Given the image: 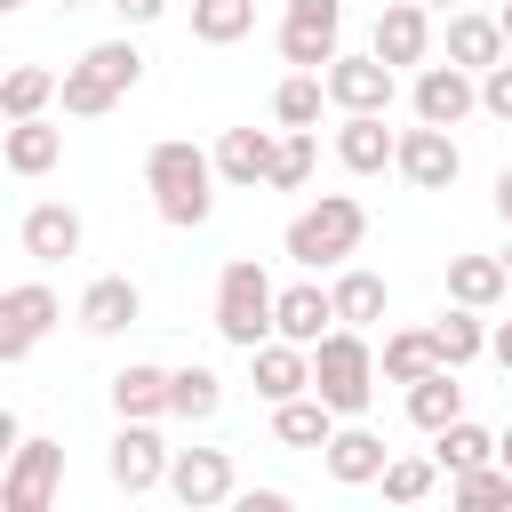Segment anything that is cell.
<instances>
[{
	"mask_svg": "<svg viewBox=\"0 0 512 512\" xmlns=\"http://www.w3.org/2000/svg\"><path fill=\"white\" fill-rule=\"evenodd\" d=\"M504 272H512V248H504Z\"/></svg>",
	"mask_w": 512,
	"mask_h": 512,
	"instance_id": "f907efd6",
	"label": "cell"
},
{
	"mask_svg": "<svg viewBox=\"0 0 512 512\" xmlns=\"http://www.w3.org/2000/svg\"><path fill=\"white\" fill-rule=\"evenodd\" d=\"M104 8H120V24H160L168 16V0H104Z\"/></svg>",
	"mask_w": 512,
	"mask_h": 512,
	"instance_id": "60d3db41",
	"label": "cell"
},
{
	"mask_svg": "<svg viewBox=\"0 0 512 512\" xmlns=\"http://www.w3.org/2000/svg\"><path fill=\"white\" fill-rule=\"evenodd\" d=\"M24 256H32V264H64V256H80V208L40 200V208L24 216Z\"/></svg>",
	"mask_w": 512,
	"mask_h": 512,
	"instance_id": "7402d4cb",
	"label": "cell"
},
{
	"mask_svg": "<svg viewBox=\"0 0 512 512\" xmlns=\"http://www.w3.org/2000/svg\"><path fill=\"white\" fill-rule=\"evenodd\" d=\"M408 104H416V120H432V128H464V120L480 112V72H464V64H424L416 88H408Z\"/></svg>",
	"mask_w": 512,
	"mask_h": 512,
	"instance_id": "8fae6325",
	"label": "cell"
},
{
	"mask_svg": "<svg viewBox=\"0 0 512 512\" xmlns=\"http://www.w3.org/2000/svg\"><path fill=\"white\" fill-rule=\"evenodd\" d=\"M232 504H240V512H280L288 496H280V488H232Z\"/></svg>",
	"mask_w": 512,
	"mask_h": 512,
	"instance_id": "b9f144b4",
	"label": "cell"
},
{
	"mask_svg": "<svg viewBox=\"0 0 512 512\" xmlns=\"http://www.w3.org/2000/svg\"><path fill=\"white\" fill-rule=\"evenodd\" d=\"M320 80H328V104H336V112H392V80H400V72H392L376 48H368V56H344V48H336Z\"/></svg>",
	"mask_w": 512,
	"mask_h": 512,
	"instance_id": "30bf717a",
	"label": "cell"
},
{
	"mask_svg": "<svg viewBox=\"0 0 512 512\" xmlns=\"http://www.w3.org/2000/svg\"><path fill=\"white\" fill-rule=\"evenodd\" d=\"M344 48V0H288L280 16V56L296 72H328V56Z\"/></svg>",
	"mask_w": 512,
	"mask_h": 512,
	"instance_id": "52a82bcc",
	"label": "cell"
},
{
	"mask_svg": "<svg viewBox=\"0 0 512 512\" xmlns=\"http://www.w3.org/2000/svg\"><path fill=\"white\" fill-rule=\"evenodd\" d=\"M192 32L208 48H232V40L256 32V0H192Z\"/></svg>",
	"mask_w": 512,
	"mask_h": 512,
	"instance_id": "e575fe53",
	"label": "cell"
},
{
	"mask_svg": "<svg viewBox=\"0 0 512 512\" xmlns=\"http://www.w3.org/2000/svg\"><path fill=\"white\" fill-rule=\"evenodd\" d=\"M80 64H96V72H104V80H112L120 96H128V88L144 80V56H136V40H96V48L80 56Z\"/></svg>",
	"mask_w": 512,
	"mask_h": 512,
	"instance_id": "f35d334b",
	"label": "cell"
},
{
	"mask_svg": "<svg viewBox=\"0 0 512 512\" xmlns=\"http://www.w3.org/2000/svg\"><path fill=\"white\" fill-rule=\"evenodd\" d=\"M432 368H448V360H440V344H432V328H392V336H384V352H376V376H384V384H400V392H408L416 376H432Z\"/></svg>",
	"mask_w": 512,
	"mask_h": 512,
	"instance_id": "d4e9b609",
	"label": "cell"
},
{
	"mask_svg": "<svg viewBox=\"0 0 512 512\" xmlns=\"http://www.w3.org/2000/svg\"><path fill=\"white\" fill-rule=\"evenodd\" d=\"M56 104H64L72 120H104V112L120 104V88H112L96 64H64V72H56Z\"/></svg>",
	"mask_w": 512,
	"mask_h": 512,
	"instance_id": "4dcf8cb0",
	"label": "cell"
},
{
	"mask_svg": "<svg viewBox=\"0 0 512 512\" xmlns=\"http://www.w3.org/2000/svg\"><path fill=\"white\" fill-rule=\"evenodd\" d=\"M328 328H336V296H328L320 280H296V288L272 296V336H288V344H320Z\"/></svg>",
	"mask_w": 512,
	"mask_h": 512,
	"instance_id": "ac0fdd59",
	"label": "cell"
},
{
	"mask_svg": "<svg viewBox=\"0 0 512 512\" xmlns=\"http://www.w3.org/2000/svg\"><path fill=\"white\" fill-rule=\"evenodd\" d=\"M272 144H280V128H224L216 136V184H232V192H256L264 176H272Z\"/></svg>",
	"mask_w": 512,
	"mask_h": 512,
	"instance_id": "2e32d148",
	"label": "cell"
},
{
	"mask_svg": "<svg viewBox=\"0 0 512 512\" xmlns=\"http://www.w3.org/2000/svg\"><path fill=\"white\" fill-rule=\"evenodd\" d=\"M496 56H512V48H504V24H496V16H480V8H448V64L488 72Z\"/></svg>",
	"mask_w": 512,
	"mask_h": 512,
	"instance_id": "44dd1931",
	"label": "cell"
},
{
	"mask_svg": "<svg viewBox=\"0 0 512 512\" xmlns=\"http://www.w3.org/2000/svg\"><path fill=\"white\" fill-rule=\"evenodd\" d=\"M496 24H504V48H512V0H496Z\"/></svg>",
	"mask_w": 512,
	"mask_h": 512,
	"instance_id": "bcb514c9",
	"label": "cell"
},
{
	"mask_svg": "<svg viewBox=\"0 0 512 512\" xmlns=\"http://www.w3.org/2000/svg\"><path fill=\"white\" fill-rule=\"evenodd\" d=\"M56 320H64V304H56V288H48V280L0 288V368H8V360H24Z\"/></svg>",
	"mask_w": 512,
	"mask_h": 512,
	"instance_id": "9c48e42d",
	"label": "cell"
},
{
	"mask_svg": "<svg viewBox=\"0 0 512 512\" xmlns=\"http://www.w3.org/2000/svg\"><path fill=\"white\" fill-rule=\"evenodd\" d=\"M272 192H296V184H312V128H280V144H272V176H264Z\"/></svg>",
	"mask_w": 512,
	"mask_h": 512,
	"instance_id": "8d00e7d4",
	"label": "cell"
},
{
	"mask_svg": "<svg viewBox=\"0 0 512 512\" xmlns=\"http://www.w3.org/2000/svg\"><path fill=\"white\" fill-rule=\"evenodd\" d=\"M456 416H464V384H456V368H432V376L408 384V424H416V432H440V424H456Z\"/></svg>",
	"mask_w": 512,
	"mask_h": 512,
	"instance_id": "83f0119b",
	"label": "cell"
},
{
	"mask_svg": "<svg viewBox=\"0 0 512 512\" xmlns=\"http://www.w3.org/2000/svg\"><path fill=\"white\" fill-rule=\"evenodd\" d=\"M424 8H456V0H424Z\"/></svg>",
	"mask_w": 512,
	"mask_h": 512,
	"instance_id": "681fc988",
	"label": "cell"
},
{
	"mask_svg": "<svg viewBox=\"0 0 512 512\" xmlns=\"http://www.w3.org/2000/svg\"><path fill=\"white\" fill-rule=\"evenodd\" d=\"M392 168H400L416 192H448V184L464 176V152H456V136H448V128L416 120V128H400V144H392Z\"/></svg>",
	"mask_w": 512,
	"mask_h": 512,
	"instance_id": "ba28073f",
	"label": "cell"
},
{
	"mask_svg": "<svg viewBox=\"0 0 512 512\" xmlns=\"http://www.w3.org/2000/svg\"><path fill=\"white\" fill-rule=\"evenodd\" d=\"M216 408H224V376L216 368H200V360L192 368H168V416L176 424H208Z\"/></svg>",
	"mask_w": 512,
	"mask_h": 512,
	"instance_id": "4316f807",
	"label": "cell"
},
{
	"mask_svg": "<svg viewBox=\"0 0 512 512\" xmlns=\"http://www.w3.org/2000/svg\"><path fill=\"white\" fill-rule=\"evenodd\" d=\"M488 352H496V368L512 376V320H504V328H488Z\"/></svg>",
	"mask_w": 512,
	"mask_h": 512,
	"instance_id": "ee69618b",
	"label": "cell"
},
{
	"mask_svg": "<svg viewBox=\"0 0 512 512\" xmlns=\"http://www.w3.org/2000/svg\"><path fill=\"white\" fill-rule=\"evenodd\" d=\"M432 464H440V472H472V464H496V432H480L472 416H456V424H440V432H432Z\"/></svg>",
	"mask_w": 512,
	"mask_h": 512,
	"instance_id": "1f68e13d",
	"label": "cell"
},
{
	"mask_svg": "<svg viewBox=\"0 0 512 512\" xmlns=\"http://www.w3.org/2000/svg\"><path fill=\"white\" fill-rule=\"evenodd\" d=\"M232 456L224 448H176L168 456V496L176 504H192V512H208V504H232Z\"/></svg>",
	"mask_w": 512,
	"mask_h": 512,
	"instance_id": "5bb4252c",
	"label": "cell"
},
{
	"mask_svg": "<svg viewBox=\"0 0 512 512\" xmlns=\"http://www.w3.org/2000/svg\"><path fill=\"white\" fill-rule=\"evenodd\" d=\"M432 344H440V360H448V368H464V360H480V352H488V320H480L472 304H448V312L432 320Z\"/></svg>",
	"mask_w": 512,
	"mask_h": 512,
	"instance_id": "d6a6232c",
	"label": "cell"
},
{
	"mask_svg": "<svg viewBox=\"0 0 512 512\" xmlns=\"http://www.w3.org/2000/svg\"><path fill=\"white\" fill-rule=\"evenodd\" d=\"M0 160H8L16 176H48V168L64 160V128H56L48 112H32V120H8V128H0Z\"/></svg>",
	"mask_w": 512,
	"mask_h": 512,
	"instance_id": "d6986e66",
	"label": "cell"
},
{
	"mask_svg": "<svg viewBox=\"0 0 512 512\" xmlns=\"http://www.w3.org/2000/svg\"><path fill=\"white\" fill-rule=\"evenodd\" d=\"M384 432H368L360 416H336V432H328V448H320V464H328V480L336 488H368V480H384Z\"/></svg>",
	"mask_w": 512,
	"mask_h": 512,
	"instance_id": "4fadbf2b",
	"label": "cell"
},
{
	"mask_svg": "<svg viewBox=\"0 0 512 512\" xmlns=\"http://www.w3.org/2000/svg\"><path fill=\"white\" fill-rule=\"evenodd\" d=\"M16 8H24V0H0V16H16Z\"/></svg>",
	"mask_w": 512,
	"mask_h": 512,
	"instance_id": "c3c4849f",
	"label": "cell"
},
{
	"mask_svg": "<svg viewBox=\"0 0 512 512\" xmlns=\"http://www.w3.org/2000/svg\"><path fill=\"white\" fill-rule=\"evenodd\" d=\"M360 232H368V208H360L352 192H320L312 208L288 216L280 248H288V264H304V272H328V264H344V256L360 248Z\"/></svg>",
	"mask_w": 512,
	"mask_h": 512,
	"instance_id": "7a4b0ae2",
	"label": "cell"
},
{
	"mask_svg": "<svg viewBox=\"0 0 512 512\" xmlns=\"http://www.w3.org/2000/svg\"><path fill=\"white\" fill-rule=\"evenodd\" d=\"M320 104H328V80L320 72H288L272 88V120L280 128H320Z\"/></svg>",
	"mask_w": 512,
	"mask_h": 512,
	"instance_id": "836d02e7",
	"label": "cell"
},
{
	"mask_svg": "<svg viewBox=\"0 0 512 512\" xmlns=\"http://www.w3.org/2000/svg\"><path fill=\"white\" fill-rule=\"evenodd\" d=\"M168 456H176V448L152 432V416H120L104 472H112V488H120V496H144V488H168Z\"/></svg>",
	"mask_w": 512,
	"mask_h": 512,
	"instance_id": "8992f818",
	"label": "cell"
},
{
	"mask_svg": "<svg viewBox=\"0 0 512 512\" xmlns=\"http://www.w3.org/2000/svg\"><path fill=\"white\" fill-rule=\"evenodd\" d=\"M56 104V72L48 64H8L0 72V120H32Z\"/></svg>",
	"mask_w": 512,
	"mask_h": 512,
	"instance_id": "f546056e",
	"label": "cell"
},
{
	"mask_svg": "<svg viewBox=\"0 0 512 512\" xmlns=\"http://www.w3.org/2000/svg\"><path fill=\"white\" fill-rule=\"evenodd\" d=\"M248 384H256V400H264V408H280V400H296V392H312V344H288V336H264V344L248 352Z\"/></svg>",
	"mask_w": 512,
	"mask_h": 512,
	"instance_id": "7c38bea8",
	"label": "cell"
},
{
	"mask_svg": "<svg viewBox=\"0 0 512 512\" xmlns=\"http://www.w3.org/2000/svg\"><path fill=\"white\" fill-rule=\"evenodd\" d=\"M512 296V272H504V256H448V304H472V312H488V304H504Z\"/></svg>",
	"mask_w": 512,
	"mask_h": 512,
	"instance_id": "603a6c76",
	"label": "cell"
},
{
	"mask_svg": "<svg viewBox=\"0 0 512 512\" xmlns=\"http://www.w3.org/2000/svg\"><path fill=\"white\" fill-rule=\"evenodd\" d=\"M368 48H376L392 72H400V64H424V56H432V8H424V0H384Z\"/></svg>",
	"mask_w": 512,
	"mask_h": 512,
	"instance_id": "9a60e30c",
	"label": "cell"
},
{
	"mask_svg": "<svg viewBox=\"0 0 512 512\" xmlns=\"http://www.w3.org/2000/svg\"><path fill=\"white\" fill-rule=\"evenodd\" d=\"M328 296H336V320H344V328H376L384 304H392L384 272H368V264H344V272L328 280Z\"/></svg>",
	"mask_w": 512,
	"mask_h": 512,
	"instance_id": "cb8c5ba5",
	"label": "cell"
},
{
	"mask_svg": "<svg viewBox=\"0 0 512 512\" xmlns=\"http://www.w3.org/2000/svg\"><path fill=\"white\" fill-rule=\"evenodd\" d=\"M496 216H504V224H512V168H504V176H496Z\"/></svg>",
	"mask_w": 512,
	"mask_h": 512,
	"instance_id": "f6af8a7d",
	"label": "cell"
},
{
	"mask_svg": "<svg viewBox=\"0 0 512 512\" xmlns=\"http://www.w3.org/2000/svg\"><path fill=\"white\" fill-rule=\"evenodd\" d=\"M440 488V464L432 456H384V496L392 504H424Z\"/></svg>",
	"mask_w": 512,
	"mask_h": 512,
	"instance_id": "74e56055",
	"label": "cell"
},
{
	"mask_svg": "<svg viewBox=\"0 0 512 512\" xmlns=\"http://www.w3.org/2000/svg\"><path fill=\"white\" fill-rule=\"evenodd\" d=\"M16 440H24V424H16V408H0V472H8V456H16Z\"/></svg>",
	"mask_w": 512,
	"mask_h": 512,
	"instance_id": "7bdbcfd3",
	"label": "cell"
},
{
	"mask_svg": "<svg viewBox=\"0 0 512 512\" xmlns=\"http://www.w3.org/2000/svg\"><path fill=\"white\" fill-rule=\"evenodd\" d=\"M272 432H280V448H328L336 408H328L320 392H296V400H280V408H272Z\"/></svg>",
	"mask_w": 512,
	"mask_h": 512,
	"instance_id": "f1b7e54d",
	"label": "cell"
},
{
	"mask_svg": "<svg viewBox=\"0 0 512 512\" xmlns=\"http://www.w3.org/2000/svg\"><path fill=\"white\" fill-rule=\"evenodd\" d=\"M88 336H120V328H136L144 320V288L128 280V272H104V280H88L80 288V312H72Z\"/></svg>",
	"mask_w": 512,
	"mask_h": 512,
	"instance_id": "e0dca14e",
	"label": "cell"
},
{
	"mask_svg": "<svg viewBox=\"0 0 512 512\" xmlns=\"http://www.w3.org/2000/svg\"><path fill=\"white\" fill-rule=\"evenodd\" d=\"M272 272L256 264V256H232L224 272H216V336L224 344H240V352H256L264 336H272Z\"/></svg>",
	"mask_w": 512,
	"mask_h": 512,
	"instance_id": "277c9868",
	"label": "cell"
},
{
	"mask_svg": "<svg viewBox=\"0 0 512 512\" xmlns=\"http://www.w3.org/2000/svg\"><path fill=\"white\" fill-rule=\"evenodd\" d=\"M56 488H64V440L24 432L16 456H8V472H0V504H8V512H48Z\"/></svg>",
	"mask_w": 512,
	"mask_h": 512,
	"instance_id": "5b68a950",
	"label": "cell"
},
{
	"mask_svg": "<svg viewBox=\"0 0 512 512\" xmlns=\"http://www.w3.org/2000/svg\"><path fill=\"white\" fill-rule=\"evenodd\" d=\"M144 184H152L160 224H176V232H200V224L216 216V160H208L192 136H160V144L144 152Z\"/></svg>",
	"mask_w": 512,
	"mask_h": 512,
	"instance_id": "6da1fadb",
	"label": "cell"
},
{
	"mask_svg": "<svg viewBox=\"0 0 512 512\" xmlns=\"http://www.w3.org/2000/svg\"><path fill=\"white\" fill-rule=\"evenodd\" d=\"M376 384H384V376H376V352H368V336L336 320V328L312 344V392H320L336 416H360V408L376 400Z\"/></svg>",
	"mask_w": 512,
	"mask_h": 512,
	"instance_id": "3957f363",
	"label": "cell"
},
{
	"mask_svg": "<svg viewBox=\"0 0 512 512\" xmlns=\"http://www.w3.org/2000/svg\"><path fill=\"white\" fill-rule=\"evenodd\" d=\"M112 416H168V368H152V360H128L120 376H112Z\"/></svg>",
	"mask_w": 512,
	"mask_h": 512,
	"instance_id": "484cf974",
	"label": "cell"
},
{
	"mask_svg": "<svg viewBox=\"0 0 512 512\" xmlns=\"http://www.w3.org/2000/svg\"><path fill=\"white\" fill-rule=\"evenodd\" d=\"M448 496H456L464 512H496V504H512V472H504V464H472V472H448Z\"/></svg>",
	"mask_w": 512,
	"mask_h": 512,
	"instance_id": "d590c367",
	"label": "cell"
},
{
	"mask_svg": "<svg viewBox=\"0 0 512 512\" xmlns=\"http://www.w3.org/2000/svg\"><path fill=\"white\" fill-rule=\"evenodd\" d=\"M496 464H504V472H512V432H504V440H496Z\"/></svg>",
	"mask_w": 512,
	"mask_h": 512,
	"instance_id": "7dc6e473",
	"label": "cell"
},
{
	"mask_svg": "<svg viewBox=\"0 0 512 512\" xmlns=\"http://www.w3.org/2000/svg\"><path fill=\"white\" fill-rule=\"evenodd\" d=\"M480 112H488V120H504V128H512V56H496V64H488V72H480Z\"/></svg>",
	"mask_w": 512,
	"mask_h": 512,
	"instance_id": "ab89813d",
	"label": "cell"
},
{
	"mask_svg": "<svg viewBox=\"0 0 512 512\" xmlns=\"http://www.w3.org/2000/svg\"><path fill=\"white\" fill-rule=\"evenodd\" d=\"M392 128H384V112H344V128H336V160L352 168V176H384L392 168Z\"/></svg>",
	"mask_w": 512,
	"mask_h": 512,
	"instance_id": "ffe728a7",
	"label": "cell"
},
{
	"mask_svg": "<svg viewBox=\"0 0 512 512\" xmlns=\"http://www.w3.org/2000/svg\"><path fill=\"white\" fill-rule=\"evenodd\" d=\"M64 8H88V0H64Z\"/></svg>",
	"mask_w": 512,
	"mask_h": 512,
	"instance_id": "816d5d0a",
	"label": "cell"
}]
</instances>
